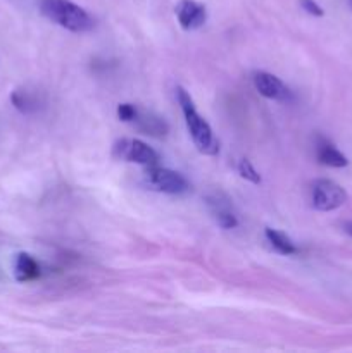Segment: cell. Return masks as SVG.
Here are the masks:
<instances>
[{
    "mask_svg": "<svg viewBox=\"0 0 352 353\" xmlns=\"http://www.w3.org/2000/svg\"><path fill=\"white\" fill-rule=\"evenodd\" d=\"M176 97H178V103L183 110V116H185L186 130H188L195 147L202 154L216 155L217 150H219V145H217V140L214 138L209 123L197 112L190 93L185 88H182V86H178L176 88Z\"/></svg>",
    "mask_w": 352,
    "mask_h": 353,
    "instance_id": "1",
    "label": "cell"
},
{
    "mask_svg": "<svg viewBox=\"0 0 352 353\" xmlns=\"http://www.w3.org/2000/svg\"><path fill=\"white\" fill-rule=\"evenodd\" d=\"M40 9L47 19L72 33H85L93 28L90 14L71 0H41Z\"/></svg>",
    "mask_w": 352,
    "mask_h": 353,
    "instance_id": "2",
    "label": "cell"
},
{
    "mask_svg": "<svg viewBox=\"0 0 352 353\" xmlns=\"http://www.w3.org/2000/svg\"><path fill=\"white\" fill-rule=\"evenodd\" d=\"M144 179L145 185L150 190L168 193V195H182V193H186L190 190V183L186 181L185 176L171 171V169L157 168V165H148Z\"/></svg>",
    "mask_w": 352,
    "mask_h": 353,
    "instance_id": "3",
    "label": "cell"
},
{
    "mask_svg": "<svg viewBox=\"0 0 352 353\" xmlns=\"http://www.w3.org/2000/svg\"><path fill=\"white\" fill-rule=\"evenodd\" d=\"M311 199H313L314 209L321 212H330L347 202V193L331 179H316L311 190Z\"/></svg>",
    "mask_w": 352,
    "mask_h": 353,
    "instance_id": "4",
    "label": "cell"
},
{
    "mask_svg": "<svg viewBox=\"0 0 352 353\" xmlns=\"http://www.w3.org/2000/svg\"><path fill=\"white\" fill-rule=\"evenodd\" d=\"M114 157L119 161L135 162V164L141 165H157L159 154L152 147L140 140H131V138H124L114 143Z\"/></svg>",
    "mask_w": 352,
    "mask_h": 353,
    "instance_id": "5",
    "label": "cell"
},
{
    "mask_svg": "<svg viewBox=\"0 0 352 353\" xmlns=\"http://www.w3.org/2000/svg\"><path fill=\"white\" fill-rule=\"evenodd\" d=\"M207 207H209L211 214H213L214 221L219 228L233 230V228L238 226V219L235 216L233 209H231V200L224 193L214 192L207 195Z\"/></svg>",
    "mask_w": 352,
    "mask_h": 353,
    "instance_id": "6",
    "label": "cell"
},
{
    "mask_svg": "<svg viewBox=\"0 0 352 353\" xmlns=\"http://www.w3.org/2000/svg\"><path fill=\"white\" fill-rule=\"evenodd\" d=\"M254 86L262 97L269 100H278V102H286L290 100V90L286 88L285 83L278 76L271 72L259 71L254 74Z\"/></svg>",
    "mask_w": 352,
    "mask_h": 353,
    "instance_id": "7",
    "label": "cell"
},
{
    "mask_svg": "<svg viewBox=\"0 0 352 353\" xmlns=\"http://www.w3.org/2000/svg\"><path fill=\"white\" fill-rule=\"evenodd\" d=\"M176 16L183 30H197L207 19L206 7L195 0H179L176 6Z\"/></svg>",
    "mask_w": 352,
    "mask_h": 353,
    "instance_id": "8",
    "label": "cell"
},
{
    "mask_svg": "<svg viewBox=\"0 0 352 353\" xmlns=\"http://www.w3.org/2000/svg\"><path fill=\"white\" fill-rule=\"evenodd\" d=\"M137 124V128L140 131H144L145 134H152V137H164L168 133V124L162 117L155 116V114L147 112V110L138 109L137 117L133 121Z\"/></svg>",
    "mask_w": 352,
    "mask_h": 353,
    "instance_id": "9",
    "label": "cell"
},
{
    "mask_svg": "<svg viewBox=\"0 0 352 353\" xmlns=\"http://www.w3.org/2000/svg\"><path fill=\"white\" fill-rule=\"evenodd\" d=\"M14 276L19 283L35 281L37 278H40V265L31 255L19 254L14 262Z\"/></svg>",
    "mask_w": 352,
    "mask_h": 353,
    "instance_id": "10",
    "label": "cell"
},
{
    "mask_svg": "<svg viewBox=\"0 0 352 353\" xmlns=\"http://www.w3.org/2000/svg\"><path fill=\"white\" fill-rule=\"evenodd\" d=\"M316 155L317 161L323 165H328V168H345V165L349 164L347 157H345L335 145H331L330 141L326 140H321L320 143H317Z\"/></svg>",
    "mask_w": 352,
    "mask_h": 353,
    "instance_id": "11",
    "label": "cell"
},
{
    "mask_svg": "<svg viewBox=\"0 0 352 353\" xmlns=\"http://www.w3.org/2000/svg\"><path fill=\"white\" fill-rule=\"evenodd\" d=\"M266 240L269 241V245L273 247V250H276L282 255H295L299 254V248L293 245V241L286 236L285 233L278 230H271V228H266L264 231Z\"/></svg>",
    "mask_w": 352,
    "mask_h": 353,
    "instance_id": "12",
    "label": "cell"
},
{
    "mask_svg": "<svg viewBox=\"0 0 352 353\" xmlns=\"http://www.w3.org/2000/svg\"><path fill=\"white\" fill-rule=\"evenodd\" d=\"M12 103L16 105V109L21 110V112H31V110L37 109V102H35L26 92H14Z\"/></svg>",
    "mask_w": 352,
    "mask_h": 353,
    "instance_id": "13",
    "label": "cell"
},
{
    "mask_svg": "<svg viewBox=\"0 0 352 353\" xmlns=\"http://www.w3.org/2000/svg\"><path fill=\"white\" fill-rule=\"evenodd\" d=\"M238 172H240L242 178L254 183V185H259V183H261V174L255 171V168L251 164V161H247V159H242V161L238 162Z\"/></svg>",
    "mask_w": 352,
    "mask_h": 353,
    "instance_id": "14",
    "label": "cell"
},
{
    "mask_svg": "<svg viewBox=\"0 0 352 353\" xmlns=\"http://www.w3.org/2000/svg\"><path fill=\"white\" fill-rule=\"evenodd\" d=\"M137 112L138 109L135 105H131V103H119L117 105V117L121 121H124V123H133L135 117H137Z\"/></svg>",
    "mask_w": 352,
    "mask_h": 353,
    "instance_id": "15",
    "label": "cell"
},
{
    "mask_svg": "<svg viewBox=\"0 0 352 353\" xmlns=\"http://www.w3.org/2000/svg\"><path fill=\"white\" fill-rule=\"evenodd\" d=\"M300 7H302L307 14H311V16L321 17L324 14L323 7L317 2H314V0H300Z\"/></svg>",
    "mask_w": 352,
    "mask_h": 353,
    "instance_id": "16",
    "label": "cell"
},
{
    "mask_svg": "<svg viewBox=\"0 0 352 353\" xmlns=\"http://www.w3.org/2000/svg\"><path fill=\"white\" fill-rule=\"evenodd\" d=\"M342 228H344V231L349 234V236H352V221H349V223H344V226H342Z\"/></svg>",
    "mask_w": 352,
    "mask_h": 353,
    "instance_id": "17",
    "label": "cell"
},
{
    "mask_svg": "<svg viewBox=\"0 0 352 353\" xmlns=\"http://www.w3.org/2000/svg\"><path fill=\"white\" fill-rule=\"evenodd\" d=\"M349 2H351V6H352V0H349Z\"/></svg>",
    "mask_w": 352,
    "mask_h": 353,
    "instance_id": "18",
    "label": "cell"
}]
</instances>
